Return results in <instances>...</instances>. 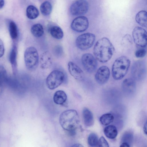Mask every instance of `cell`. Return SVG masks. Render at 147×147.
I'll return each mask as SVG.
<instances>
[{
	"instance_id": "cell-1",
	"label": "cell",
	"mask_w": 147,
	"mask_h": 147,
	"mask_svg": "<svg viewBox=\"0 0 147 147\" xmlns=\"http://www.w3.org/2000/svg\"><path fill=\"white\" fill-rule=\"evenodd\" d=\"M114 50V48L109 39L103 37L96 42L94 47L93 53L96 59L101 63H105L111 59Z\"/></svg>"
},
{
	"instance_id": "cell-2",
	"label": "cell",
	"mask_w": 147,
	"mask_h": 147,
	"mask_svg": "<svg viewBox=\"0 0 147 147\" xmlns=\"http://www.w3.org/2000/svg\"><path fill=\"white\" fill-rule=\"evenodd\" d=\"M59 121L61 127L70 132H75L80 123L77 112L74 109H69L63 112L60 115Z\"/></svg>"
},
{
	"instance_id": "cell-3",
	"label": "cell",
	"mask_w": 147,
	"mask_h": 147,
	"mask_svg": "<svg viewBox=\"0 0 147 147\" xmlns=\"http://www.w3.org/2000/svg\"><path fill=\"white\" fill-rule=\"evenodd\" d=\"M130 64V61L127 57L123 56L117 58L112 66V74L116 80L122 79L126 75Z\"/></svg>"
},
{
	"instance_id": "cell-4",
	"label": "cell",
	"mask_w": 147,
	"mask_h": 147,
	"mask_svg": "<svg viewBox=\"0 0 147 147\" xmlns=\"http://www.w3.org/2000/svg\"><path fill=\"white\" fill-rule=\"evenodd\" d=\"M24 59L25 65L29 70L33 71L38 66L39 58L36 49L33 47L27 48L25 51Z\"/></svg>"
},
{
	"instance_id": "cell-5",
	"label": "cell",
	"mask_w": 147,
	"mask_h": 147,
	"mask_svg": "<svg viewBox=\"0 0 147 147\" xmlns=\"http://www.w3.org/2000/svg\"><path fill=\"white\" fill-rule=\"evenodd\" d=\"M65 75L62 71L55 70L52 71L46 80V84L50 90H54L60 86L64 81Z\"/></svg>"
},
{
	"instance_id": "cell-6",
	"label": "cell",
	"mask_w": 147,
	"mask_h": 147,
	"mask_svg": "<svg viewBox=\"0 0 147 147\" xmlns=\"http://www.w3.org/2000/svg\"><path fill=\"white\" fill-rule=\"evenodd\" d=\"M95 39V35L90 33H86L79 36L76 43L77 47L82 50H86L90 48L93 45Z\"/></svg>"
},
{
	"instance_id": "cell-7",
	"label": "cell",
	"mask_w": 147,
	"mask_h": 147,
	"mask_svg": "<svg viewBox=\"0 0 147 147\" xmlns=\"http://www.w3.org/2000/svg\"><path fill=\"white\" fill-rule=\"evenodd\" d=\"M131 72L134 80L139 81L142 80L146 75L145 63L142 61L136 62L132 66Z\"/></svg>"
},
{
	"instance_id": "cell-8",
	"label": "cell",
	"mask_w": 147,
	"mask_h": 147,
	"mask_svg": "<svg viewBox=\"0 0 147 147\" xmlns=\"http://www.w3.org/2000/svg\"><path fill=\"white\" fill-rule=\"evenodd\" d=\"M132 36L134 43L137 46L145 48L147 44V33L142 28L136 26L132 31Z\"/></svg>"
},
{
	"instance_id": "cell-9",
	"label": "cell",
	"mask_w": 147,
	"mask_h": 147,
	"mask_svg": "<svg viewBox=\"0 0 147 147\" xmlns=\"http://www.w3.org/2000/svg\"><path fill=\"white\" fill-rule=\"evenodd\" d=\"M89 9V4L86 0H80L74 3L71 6L70 11L71 14L78 16L86 13Z\"/></svg>"
},
{
	"instance_id": "cell-10",
	"label": "cell",
	"mask_w": 147,
	"mask_h": 147,
	"mask_svg": "<svg viewBox=\"0 0 147 147\" xmlns=\"http://www.w3.org/2000/svg\"><path fill=\"white\" fill-rule=\"evenodd\" d=\"M81 61L84 69L89 73H93L97 68L96 59L91 54L86 53L83 55L81 58Z\"/></svg>"
},
{
	"instance_id": "cell-11",
	"label": "cell",
	"mask_w": 147,
	"mask_h": 147,
	"mask_svg": "<svg viewBox=\"0 0 147 147\" xmlns=\"http://www.w3.org/2000/svg\"><path fill=\"white\" fill-rule=\"evenodd\" d=\"M89 22L88 18L84 16H79L72 21L71 27L74 31L81 32L85 31L88 28Z\"/></svg>"
},
{
	"instance_id": "cell-12",
	"label": "cell",
	"mask_w": 147,
	"mask_h": 147,
	"mask_svg": "<svg viewBox=\"0 0 147 147\" xmlns=\"http://www.w3.org/2000/svg\"><path fill=\"white\" fill-rule=\"evenodd\" d=\"M110 75L109 68L107 66H102L97 70L95 75V79L99 84L102 85L108 80Z\"/></svg>"
},
{
	"instance_id": "cell-13",
	"label": "cell",
	"mask_w": 147,
	"mask_h": 147,
	"mask_svg": "<svg viewBox=\"0 0 147 147\" xmlns=\"http://www.w3.org/2000/svg\"><path fill=\"white\" fill-rule=\"evenodd\" d=\"M121 88L125 95L129 96L133 95L136 91V85L135 80L131 78L125 79L122 83Z\"/></svg>"
},
{
	"instance_id": "cell-14",
	"label": "cell",
	"mask_w": 147,
	"mask_h": 147,
	"mask_svg": "<svg viewBox=\"0 0 147 147\" xmlns=\"http://www.w3.org/2000/svg\"><path fill=\"white\" fill-rule=\"evenodd\" d=\"M69 71L71 75L76 80L82 81L84 79V74L82 70L76 64L71 62L68 64Z\"/></svg>"
},
{
	"instance_id": "cell-15",
	"label": "cell",
	"mask_w": 147,
	"mask_h": 147,
	"mask_svg": "<svg viewBox=\"0 0 147 147\" xmlns=\"http://www.w3.org/2000/svg\"><path fill=\"white\" fill-rule=\"evenodd\" d=\"M39 61L42 69H46L50 67L52 63V58L51 53L48 51L42 53L40 56Z\"/></svg>"
},
{
	"instance_id": "cell-16",
	"label": "cell",
	"mask_w": 147,
	"mask_h": 147,
	"mask_svg": "<svg viewBox=\"0 0 147 147\" xmlns=\"http://www.w3.org/2000/svg\"><path fill=\"white\" fill-rule=\"evenodd\" d=\"M82 116L84 123L87 126H92L94 123L93 114L88 108L84 107L82 111Z\"/></svg>"
},
{
	"instance_id": "cell-17",
	"label": "cell",
	"mask_w": 147,
	"mask_h": 147,
	"mask_svg": "<svg viewBox=\"0 0 147 147\" xmlns=\"http://www.w3.org/2000/svg\"><path fill=\"white\" fill-rule=\"evenodd\" d=\"M67 98V95L65 92L62 90H59L56 92L54 94L53 100L55 104L63 105L66 102Z\"/></svg>"
},
{
	"instance_id": "cell-18",
	"label": "cell",
	"mask_w": 147,
	"mask_h": 147,
	"mask_svg": "<svg viewBox=\"0 0 147 147\" xmlns=\"http://www.w3.org/2000/svg\"><path fill=\"white\" fill-rule=\"evenodd\" d=\"M17 54L16 47H13L9 55V61L11 65L13 74L15 75L17 72Z\"/></svg>"
},
{
	"instance_id": "cell-19",
	"label": "cell",
	"mask_w": 147,
	"mask_h": 147,
	"mask_svg": "<svg viewBox=\"0 0 147 147\" xmlns=\"http://www.w3.org/2000/svg\"><path fill=\"white\" fill-rule=\"evenodd\" d=\"M104 132L107 137L112 139L115 138L118 134L116 127L113 125H110L106 127L104 129Z\"/></svg>"
},
{
	"instance_id": "cell-20",
	"label": "cell",
	"mask_w": 147,
	"mask_h": 147,
	"mask_svg": "<svg viewBox=\"0 0 147 147\" xmlns=\"http://www.w3.org/2000/svg\"><path fill=\"white\" fill-rule=\"evenodd\" d=\"M135 20L136 22L143 27L147 26V13L145 10L139 11L136 15Z\"/></svg>"
},
{
	"instance_id": "cell-21",
	"label": "cell",
	"mask_w": 147,
	"mask_h": 147,
	"mask_svg": "<svg viewBox=\"0 0 147 147\" xmlns=\"http://www.w3.org/2000/svg\"><path fill=\"white\" fill-rule=\"evenodd\" d=\"M39 12L38 9L34 6L30 5L27 8L26 15L28 18L30 19H34L38 16Z\"/></svg>"
},
{
	"instance_id": "cell-22",
	"label": "cell",
	"mask_w": 147,
	"mask_h": 147,
	"mask_svg": "<svg viewBox=\"0 0 147 147\" xmlns=\"http://www.w3.org/2000/svg\"><path fill=\"white\" fill-rule=\"evenodd\" d=\"M32 34L35 37H41L43 35L44 30L43 26L40 24L33 25L31 28Z\"/></svg>"
},
{
	"instance_id": "cell-23",
	"label": "cell",
	"mask_w": 147,
	"mask_h": 147,
	"mask_svg": "<svg viewBox=\"0 0 147 147\" xmlns=\"http://www.w3.org/2000/svg\"><path fill=\"white\" fill-rule=\"evenodd\" d=\"M49 32L53 37L57 39H61L63 36L62 30L58 26H54L51 27L50 28Z\"/></svg>"
},
{
	"instance_id": "cell-24",
	"label": "cell",
	"mask_w": 147,
	"mask_h": 147,
	"mask_svg": "<svg viewBox=\"0 0 147 147\" xmlns=\"http://www.w3.org/2000/svg\"><path fill=\"white\" fill-rule=\"evenodd\" d=\"M41 13L44 16H47L51 13L52 10V6L49 1H46L42 3L40 7Z\"/></svg>"
},
{
	"instance_id": "cell-25",
	"label": "cell",
	"mask_w": 147,
	"mask_h": 147,
	"mask_svg": "<svg viewBox=\"0 0 147 147\" xmlns=\"http://www.w3.org/2000/svg\"><path fill=\"white\" fill-rule=\"evenodd\" d=\"M114 117L111 113H107L102 115L100 118L99 120L100 123L104 125H107L114 121Z\"/></svg>"
},
{
	"instance_id": "cell-26",
	"label": "cell",
	"mask_w": 147,
	"mask_h": 147,
	"mask_svg": "<svg viewBox=\"0 0 147 147\" xmlns=\"http://www.w3.org/2000/svg\"><path fill=\"white\" fill-rule=\"evenodd\" d=\"M7 72L4 67L0 65V86H3L8 82Z\"/></svg>"
},
{
	"instance_id": "cell-27",
	"label": "cell",
	"mask_w": 147,
	"mask_h": 147,
	"mask_svg": "<svg viewBox=\"0 0 147 147\" xmlns=\"http://www.w3.org/2000/svg\"><path fill=\"white\" fill-rule=\"evenodd\" d=\"M9 30L11 38L13 39H16L18 36V31L16 25L14 22L11 21L9 23Z\"/></svg>"
},
{
	"instance_id": "cell-28",
	"label": "cell",
	"mask_w": 147,
	"mask_h": 147,
	"mask_svg": "<svg viewBox=\"0 0 147 147\" xmlns=\"http://www.w3.org/2000/svg\"><path fill=\"white\" fill-rule=\"evenodd\" d=\"M98 141L97 135L94 133L90 134L88 138V144L91 147H95L97 146Z\"/></svg>"
},
{
	"instance_id": "cell-29",
	"label": "cell",
	"mask_w": 147,
	"mask_h": 147,
	"mask_svg": "<svg viewBox=\"0 0 147 147\" xmlns=\"http://www.w3.org/2000/svg\"><path fill=\"white\" fill-rule=\"evenodd\" d=\"M97 147H109V144L105 138L102 136L98 140Z\"/></svg>"
},
{
	"instance_id": "cell-30",
	"label": "cell",
	"mask_w": 147,
	"mask_h": 147,
	"mask_svg": "<svg viewBox=\"0 0 147 147\" xmlns=\"http://www.w3.org/2000/svg\"><path fill=\"white\" fill-rule=\"evenodd\" d=\"M146 54V51L144 49H138L135 53L136 56L138 58H142L145 56Z\"/></svg>"
},
{
	"instance_id": "cell-31",
	"label": "cell",
	"mask_w": 147,
	"mask_h": 147,
	"mask_svg": "<svg viewBox=\"0 0 147 147\" xmlns=\"http://www.w3.org/2000/svg\"><path fill=\"white\" fill-rule=\"evenodd\" d=\"M54 51L56 55L60 56L63 53L62 48L60 46H57L54 48Z\"/></svg>"
},
{
	"instance_id": "cell-32",
	"label": "cell",
	"mask_w": 147,
	"mask_h": 147,
	"mask_svg": "<svg viewBox=\"0 0 147 147\" xmlns=\"http://www.w3.org/2000/svg\"><path fill=\"white\" fill-rule=\"evenodd\" d=\"M4 53V47L2 40L0 39V58L3 55Z\"/></svg>"
},
{
	"instance_id": "cell-33",
	"label": "cell",
	"mask_w": 147,
	"mask_h": 147,
	"mask_svg": "<svg viewBox=\"0 0 147 147\" xmlns=\"http://www.w3.org/2000/svg\"><path fill=\"white\" fill-rule=\"evenodd\" d=\"M120 147H130L129 144L125 142H123L120 145Z\"/></svg>"
},
{
	"instance_id": "cell-34",
	"label": "cell",
	"mask_w": 147,
	"mask_h": 147,
	"mask_svg": "<svg viewBox=\"0 0 147 147\" xmlns=\"http://www.w3.org/2000/svg\"><path fill=\"white\" fill-rule=\"evenodd\" d=\"M70 147H84V146L80 144L76 143L72 145Z\"/></svg>"
},
{
	"instance_id": "cell-35",
	"label": "cell",
	"mask_w": 147,
	"mask_h": 147,
	"mask_svg": "<svg viewBox=\"0 0 147 147\" xmlns=\"http://www.w3.org/2000/svg\"><path fill=\"white\" fill-rule=\"evenodd\" d=\"M147 122H146V123H145L144 127H143V130L144 133L146 134H147Z\"/></svg>"
},
{
	"instance_id": "cell-36",
	"label": "cell",
	"mask_w": 147,
	"mask_h": 147,
	"mask_svg": "<svg viewBox=\"0 0 147 147\" xmlns=\"http://www.w3.org/2000/svg\"><path fill=\"white\" fill-rule=\"evenodd\" d=\"M4 4V1L3 0H0V9L2 8Z\"/></svg>"
},
{
	"instance_id": "cell-37",
	"label": "cell",
	"mask_w": 147,
	"mask_h": 147,
	"mask_svg": "<svg viewBox=\"0 0 147 147\" xmlns=\"http://www.w3.org/2000/svg\"><path fill=\"white\" fill-rule=\"evenodd\" d=\"M2 86H0V94L1 93L2 91Z\"/></svg>"
}]
</instances>
